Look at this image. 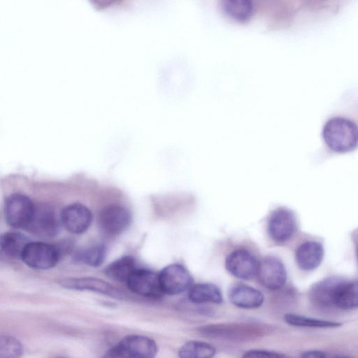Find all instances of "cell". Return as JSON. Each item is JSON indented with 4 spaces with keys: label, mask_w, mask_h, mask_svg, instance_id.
<instances>
[{
    "label": "cell",
    "mask_w": 358,
    "mask_h": 358,
    "mask_svg": "<svg viewBox=\"0 0 358 358\" xmlns=\"http://www.w3.org/2000/svg\"><path fill=\"white\" fill-rule=\"evenodd\" d=\"M321 138L335 153H346L358 148V87L346 90L327 115Z\"/></svg>",
    "instance_id": "obj_1"
},
{
    "label": "cell",
    "mask_w": 358,
    "mask_h": 358,
    "mask_svg": "<svg viewBox=\"0 0 358 358\" xmlns=\"http://www.w3.org/2000/svg\"><path fill=\"white\" fill-rule=\"evenodd\" d=\"M265 328L256 323L211 324L199 328L204 336L229 341H246L262 335Z\"/></svg>",
    "instance_id": "obj_2"
},
{
    "label": "cell",
    "mask_w": 358,
    "mask_h": 358,
    "mask_svg": "<svg viewBox=\"0 0 358 358\" xmlns=\"http://www.w3.org/2000/svg\"><path fill=\"white\" fill-rule=\"evenodd\" d=\"M35 209L36 206L29 197L21 194H13L5 202V217L11 227L27 229Z\"/></svg>",
    "instance_id": "obj_3"
},
{
    "label": "cell",
    "mask_w": 358,
    "mask_h": 358,
    "mask_svg": "<svg viewBox=\"0 0 358 358\" xmlns=\"http://www.w3.org/2000/svg\"><path fill=\"white\" fill-rule=\"evenodd\" d=\"M159 280L164 294L178 295L193 285V278L188 270L182 264H171L159 273Z\"/></svg>",
    "instance_id": "obj_4"
},
{
    "label": "cell",
    "mask_w": 358,
    "mask_h": 358,
    "mask_svg": "<svg viewBox=\"0 0 358 358\" xmlns=\"http://www.w3.org/2000/svg\"><path fill=\"white\" fill-rule=\"evenodd\" d=\"M59 251L53 245L43 242H29L21 259L35 269H48L55 266L59 259Z\"/></svg>",
    "instance_id": "obj_5"
},
{
    "label": "cell",
    "mask_w": 358,
    "mask_h": 358,
    "mask_svg": "<svg viewBox=\"0 0 358 358\" xmlns=\"http://www.w3.org/2000/svg\"><path fill=\"white\" fill-rule=\"evenodd\" d=\"M259 262L255 256L245 249L236 250L225 260L226 269L234 276L250 280L257 275Z\"/></svg>",
    "instance_id": "obj_6"
},
{
    "label": "cell",
    "mask_w": 358,
    "mask_h": 358,
    "mask_svg": "<svg viewBox=\"0 0 358 358\" xmlns=\"http://www.w3.org/2000/svg\"><path fill=\"white\" fill-rule=\"evenodd\" d=\"M115 346L124 358H154L158 351L155 341L142 335H128Z\"/></svg>",
    "instance_id": "obj_7"
},
{
    "label": "cell",
    "mask_w": 358,
    "mask_h": 358,
    "mask_svg": "<svg viewBox=\"0 0 358 358\" xmlns=\"http://www.w3.org/2000/svg\"><path fill=\"white\" fill-rule=\"evenodd\" d=\"M295 229L296 217L292 210L281 207L272 212L268 222V231L275 242H286L292 237Z\"/></svg>",
    "instance_id": "obj_8"
},
{
    "label": "cell",
    "mask_w": 358,
    "mask_h": 358,
    "mask_svg": "<svg viewBox=\"0 0 358 358\" xmlns=\"http://www.w3.org/2000/svg\"><path fill=\"white\" fill-rule=\"evenodd\" d=\"M128 288L133 292L148 298H160L162 292L159 273L137 268L127 281Z\"/></svg>",
    "instance_id": "obj_9"
},
{
    "label": "cell",
    "mask_w": 358,
    "mask_h": 358,
    "mask_svg": "<svg viewBox=\"0 0 358 358\" xmlns=\"http://www.w3.org/2000/svg\"><path fill=\"white\" fill-rule=\"evenodd\" d=\"M257 276L259 283L271 290L282 288L287 281L284 264L278 258L271 256L259 262Z\"/></svg>",
    "instance_id": "obj_10"
},
{
    "label": "cell",
    "mask_w": 358,
    "mask_h": 358,
    "mask_svg": "<svg viewBox=\"0 0 358 358\" xmlns=\"http://www.w3.org/2000/svg\"><path fill=\"white\" fill-rule=\"evenodd\" d=\"M61 219L55 210L47 205L36 206L35 212L27 230L38 236L51 237L59 231Z\"/></svg>",
    "instance_id": "obj_11"
},
{
    "label": "cell",
    "mask_w": 358,
    "mask_h": 358,
    "mask_svg": "<svg viewBox=\"0 0 358 358\" xmlns=\"http://www.w3.org/2000/svg\"><path fill=\"white\" fill-rule=\"evenodd\" d=\"M131 221L129 211L117 205L108 206L100 212L99 223L103 231L110 235L122 232Z\"/></svg>",
    "instance_id": "obj_12"
},
{
    "label": "cell",
    "mask_w": 358,
    "mask_h": 358,
    "mask_svg": "<svg viewBox=\"0 0 358 358\" xmlns=\"http://www.w3.org/2000/svg\"><path fill=\"white\" fill-rule=\"evenodd\" d=\"M62 224L73 234L85 232L90 226L92 215L91 211L81 203L66 206L60 215Z\"/></svg>",
    "instance_id": "obj_13"
},
{
    "label": "cell",
    "mask_w": 358,
    "mask_h": 358,
    "mask_svg": "<svg viewBox=\"0 0 358 358\" xmlns=\"http://www.w3.org/2000/svg\"><path fill=\"white\" fill-rule=\"evenodd\" d=\"M66 288L76 290H87L98 292L113 298L122 299L124 294L110 284L95 278H69L59 281Z\"/></svg>",
    "instance_id": "obj_14"
},
{
    "label": "cell",
    "mask_w": 358,
    "mask_h": 358,
    "mask_svg": "<svg viewBox=\"0 0 358 358\" xmlns=\"http://www.w3.org/2000/svg\"><path fill=\"white\" fill-rule=\"evenodd\" d=\"M344 281L339 278L329 277L316 282L310 290V300L321 308L335 306L338 292Z\"/></svg>",
    "instance_id": "obj_15"
},
{
    "label": "cell",
    "mask_w": 358,
    "mask_h": 358,
    "mask_svg": "<svg viewBox=\"0 0 358 358\" xmlns=\"http://www.w3.org/2000/svg\"><path fill=\"white\" fill-rule=\"evenodd\" d=\"M230 302L242 309H257L264 303V296L258 289L244 284L233 285L228 294Z\"/></svg>",
    "instance_id": "obj_16"
},
{
    "label": "cell",
    "mask_w": 358,
    "mask_h": 358,
    "mask_svg": "<svg viewBox=\"0 0 358 358\" xmlns=\"http://www.w3.org/2000/svg\"><path fill=\"white\" fill-rule=\"evenodd\" d=\"M324 255L322 245L317 241H307L301 244L296 252V262L303 271L316 268L321 263Z\"/></svg>",
    "instance_id": "obj_17"
},
{
    "label": "cell",
    "mask_w": 358,
    "mask_h": 358,
    "mask_svg": "<svg viewBox=\"0 0 358 358\" xmlns=\"http://www.w3.org/2000/svg\"><path fill=\"white\" fill-rule=\"evenodd\" d=\"M188 299L193 303L220 304L223 297L220 288L213 283L193 285L188 290Z\"/></svg>",
    "instance_id": "obj_18"
},
{
    "label": "cell",
    "mask_w": 358,
    "mask_h": 358,
    "mask_svg": "<svg viewBox=\"0 0 358 358\" xmlns=\"http://www.w3.org/2000/svg\"><path fill=\"white\" fill-rule=\"evenodd\" d=\"M29 242L28 238L20 233H5L1 237V253L8 258L21 259L22 255Z\"/></svg>",
    "instance_id": "obj_19"
},
{
    "label": "cell",
    "mask_w": 358,
    "mask_h": 358,
    "mask_svg": "<svg viewBox=\"0 0 358 358\" xmlns=\"http://www.w3.org/2000/svg\"><path fill=\"white\" fill-rule=\"evenodd\" d=\"M135 259L130 256L122 257L109 264L106 268V275L111 279L127 282L137 268Z\"/></svg>",
    "instance_id": "obj_20"
},
{
    "label": "cell",
    "mask_w": 358,
    "mask_h": 358,
    "mask_svg": "<svg viewBox=\"0 0 358 358\" xmlns=\"http://www.w3.org/2000/svg\"><path fill=\"white\" fill-rule=\"evenodd\" d=\"M216 348L210 343L201 341H189L179 349V358H213Z\"/></svg>",
    "instance_id": "obj_21"
},
{
    "label": "cell",
    "mask_w": 358,
    "mask_h": 358,
    "mask_svg": "<svg viewBox=\"0 0 358 358\" xmlns=\"http://www.w3.org/2000/svg\"><path fill=\"white\" fill-rule=\"evenodd\" d=\"M335 306L341 309L358 307V281H344L338 292Z\"/></svg>",
    "instance_id": "obj_22"
},
{
    "label": "cell",
    "mask_w": 358,
    "mask_h": 358,
    "mask_svg": "<svg viewBox=\"0 0 358 358\" xmlns=\"http://www.w3.org/2000/svg\"><path fill=\"white\" fill-rule=\"evenodd\" d=\"M284 320L288 324L299 327L335 328L341 325L340 322L322 320L294 313L286 314Z\"/></svg>",
    "instance_id": "obj_23"
},
{
    "label": "cell",
    "mask_w": 358,
    "mask_h": 358,
    "mask_svg": "<svg viewBox=\"0 0 358 358\" xmlns=\"http://www.w3.org/2000/svg\"><path fill=\"white\" fill-rule=\"evenodd\" d=\"M106 248L103 245H95L80 250L76 254V259L91 266H99L104 261Z\"/></svg>",
    "instance_id": "obj_24"
},
{
    "label": "cell",
    "mask_w": 358,
    "mask_h": 358,
    "mask_svg": "<svg viewBox=\"0 0 358 358\" xmlns=\"http://www.w3.org/2000/svg\"><path fill=\"white\" fill-rule=\"evenodd\" d=\"M23 353V346L20 341L11 336L0 338V358H20Z\"/></svg>",
    "instance_id": "obj_25"
},
{
    "label": "cell",
    "mask_w": 358,
    "mask_h": 358,
    "mask_svg": "<svg viewBox=\"0 0 358 358\" xmlns=\"http://www.w3.org/2000/svg\"><path fill=\"white\" fill-rule=\"evenodd\" d=\"M225 10L237 18H245L251 12L250 3L245 0L227 1L224 4Z\"/></svg>",
    "instance_id": "obj_26"
},
{
    "label": "cell",
    "mask_w": 358,
    "mask_h": 358,
    "mask_svg": "<svg viewBox=\"0 0 358 358\" xmlns=\"http://www.w3.org/2000/svg\"><path fill=\"white\" fill-rule=\"evenodd\" d=\"M241 358H281L274 352L265 350H250L246 351Z\"/></svg>",
    "instance_id": "obj_27"
},
{
    "label": "cell",
    "mask_w": 358,
    "mask_h": 358,
    "mask_svg": "<svg viewBox=\"0 0 358 358\" xmlns=\"http://www.w3.org/2000/svg\"><path fill=\"white\" fill-rule=\"evenodd\" d=\"M301 358H325V356L322 352L318 350H310L305 352Z\"/></svg>",
    "instance_id": "obj_28"
},
{
    "label": "cell",
    "mask_w": 358,
    "mask_h": 358,
    "mask_svg": "<svg viewBox=\"0 0 358 358\" xmlns=\"http://www.w3.org/2000/svg\"><path fill=\"white\" fill-rule=\"evenodd\" d=\"M103 358H124L117 350L115 346L110 349L104 355Z\"/></svg>",
    "instance_id": "obj_29"
},
{
    "label": "cell",
    "mask_w": 358,
    "mask_h": 358,
    "mask_svg": "<svg viewBox=\"0 0 358 358\" xmlns=\"http://www.w3.org/2000/svg\"><path fill=\"white\" fill-rule=\"evenodd\" d=\"M338 358H351V357H338Z\"/></svg>",
    "instance_id": "obj_30"
},
{
    "label": "cell",
    "mask_w": 358,
    "mask_h": 358,
    "mask_svg": "<svg viewBox=\"0 0 358 358\" xmlns=\"http://www.w3.org/2000/svg\"><path fill=\"white\" fill-rule=\"evenodd\" d=\"M59 358H64V357H59Z\"/></svg>",
    "instance_id": "obj_31"
}]
</instances>
